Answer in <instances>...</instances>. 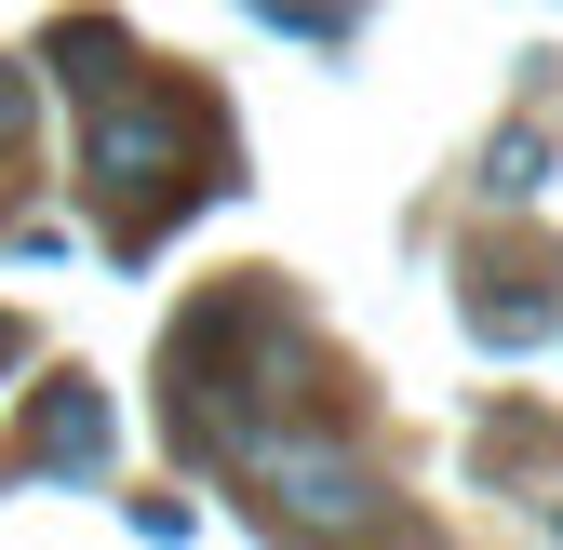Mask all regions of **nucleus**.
<instances>
[{
	"label": "nucleus",
	"instance_id": "obj_2",
	"mask_svg": "<svg viewBox=\"0 0 563 550\" xmlns=\"http://www.w3.org/2000/svg\"><path fill=\"white\" fill-rule=\"evenodd\" d=\"M229 457H242L255 484H268V510H296V524H322V537L376 510V484H363V470H349L335 443H296V430H242Z\"/></svg>",
	"mask_w": 563,
	"mask_h": 550
},
{
	"label": "nucleus",
	"instance_id": "obj_5",
	"mask_svg": "<svg viewBox=\"0 0 563 550\" xmlns=\"http://www.w3.org/2000/svg\"><path fill=\"white\" fill-rule=\"evenodd\" d=\"M27 108H41V81H27V67H0V148L27 134Z\"/></svg>",
	"mask_w": 563,
	"mask_h": 550
},
{
	"label": "nucleus",
	"instance_id": "obj_3",
	"mask_svg": "<svg viewBox=\"0 0 563 550\" xmlns=\"http://www.w3.org/2000/svg\"><path fill=\"white\" fill-rule=\"evenodd\" d=\"M95 457H108V389L54 376L27 403V430H14V484H67V470H95Z\"/></svg>",
	"mask_w": 563,
	"mask_h": 550
},
{
	"label": "nucleus",
	"instance_id": "obj_4",
	"mask_svg": "<svg viewBox=\"0 0 563 550\" xmlns=\"http://www.w3.org/2000/svg\"><path fill=\"white\" fill-rule=\"evenodd\" d=\"M483 188H497V201H523V188H537V134H497V175H483Z\"/></svg>",
	"mask_w": 563,
	"mask_h": 550
},
{
	"label": "nucleus",
	"instance_id": "obj_1",
	"mask_svg": "<svg viewBox=\"0 0 563 550\" xmlns=\"http://www.w3.org/2000/svg\"><path fill=\"white\" fill-rule=\"evenodd\" d=\"M81 175H95V201H108V229L121 242H148L175 201L201 188V108L175 95V81H95V148H81Z\"/></svg>",
	"mask_w": 563,
	"mask_h": 550
}]
</instances>
